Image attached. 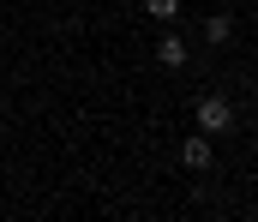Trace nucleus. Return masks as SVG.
Masks as SVG:
<instances>
[{
  "instance_id": "obj_1",
  "label": "nucleus",
  "mask_w": 258,
  "mask_h": 222,
  "mask_svg": "<svg viewBox=\"0 0 258 222\" xmlns=\"http://www.w3.org/2000/svg\"><path fill=\"white\" fill-rule=\"evenodd\" d=\"M198 126H204V132H228V126H234V108H228L222 96H204V102H198Z\"/></svg>"
},
{
  "instance_id": "obj_2",
  "label": "nucleus",
  "mask_w": 258,
  "mask_h": 222,
  "mask_svg": "<svg viewBox=\"0 0 258 222\" xmlns=\"http://www.w3.org/2000/svg\"><path fill=\"white\" fill-rule=\"evenodd\" d=\"M186 168H210V138H186Z\"/></svg>"
},
{
  "instance_id": "obj_3",
  "label": "nucleus",
  "mask_w": 258,
  "mask_h": 222,
  "mask_svg": "<svg viewBox=\"0 0 258 222\" xmlns=\"http://www.w3.org/2000/svg\"><path fill=\"white\" fill-rule=\"evenodd\" d=\"M156 54H162V66H186V42H180V36H162Z\"/></svg>"
},
{
  "instance_id": "obj_4",
  "label": "nucleus",
  "mask_w": 258,
  "mask_h": 222,
  "mask_svg": "<svg viewBox=\"0 0 258 222\" xmlns=\"http://www.w3.org/2000/svg\"><path fill=\"white\" fill-rule=\"evenodd\" d=\"M144 6H150V18H174L180 12V0H144Z\"/></svg>"
}]
</instances>
